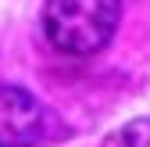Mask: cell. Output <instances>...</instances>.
Masks as SVG:
<instances>
[{
  "label": "cell",
  "mask_w": 150,
  "mask_h": 147,
  "mask_svg": "<svg viewBox=\"0 0 150 147\" xmlns=\"http://www.w3.org/2000/svg\"><path fill=\"white\" fill-rule=\"evenodd\" d=\"M122 22V0H47L43 32L64 58H93Z\"/></svg>",
  "instance_id": "cell-1"
},
{
  "label": "cell",
  "mask_w": 150,
  "mask_h": 147,
  "mask_svg": "<svg viewBox=\"0 0 150 147\" xmlns=\"http://www.w3.org/2000/svg\"><path fill=\"white\" fill-rule=\"evenodd\" d=\"M47 111L29 90L0 83V147H36Z\"/></svg>",
  "instance_id": "cell-2"
},
{
  "label": "cell",
  "mask_w": 150,
  "mask_h": 147,
  "mask_svg": "<svg viewBox=\"0 0 150 147\" xmlns=\"http://www.w3.org/2000/svg\"><path fill=\"white\" fill-rule=\"evenodd\" d=\"M107 147H150V118H136L111 136Z\"/></svg>",
  "instance_id": "cell-3"
}]
</instances>
